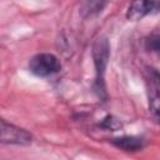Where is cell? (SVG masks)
Returning a JSON list of instances; mask_svg holds the SVG:
<instances>
[{"mask_svg":"<svg viewBox=\"0 0 160 160\" xmlns=\"http://www.w3.org/2000/svg\"><path fill=\"white\" fill-rule=\"evenodd\" d=\"M109 42L106 39H98L92 48V56H94V64L96 70V81H95V89L99 92H105V85H104V75L105 69L109 60Z\"/></svg>","mask_w":160,"mask_h":160,"instance_id":"cell-1","label":"cell"},{"mask_svg":"<svg viewBox=\"0 0 160 160\" xmlns=\"http://www.w3.org/2000/svg\"><path fill=\"white\" fill-rule=\"evenodd\" d=\"M29 69L36 76H50L61 69V64L55 55L42 52L31 58Z\"/></svg>","mask_w":160,"mask_h":160,"instance_id":"cell-2","label":"cell"},{"mask_svg":"<svg viewBox=\"0 0 160 160\" xmlns=\"http://www.w3.org/2000/svg\"><path fill=\"white\" fill-rule=\"evenodd\" d=\"M1 141L5 144H19L28 145L31 142V135L12 124H8L5 120H1Z\"/></svg>","mask_w":160,"mask_h":160,"instance_id":"cell-3","label":"cell"},{"mask_svg":"<svg viewBox=\"0 0 160 160\" xmlns=\"http://www.w3.org/2000/svg\"><path fill=\"white\" fill-rule=\"evenodd\" d=\"M158 11H160V0H134L128 8L126 16L130 20H140Z\"/></svg>","mask_w":160,"mask_h":160,"instance_id":"cell-4","label":"cell"},{"mask_svg":"<svg viewBox=\"0 0 160 160\" xmlns=\"http://www.w3.org/2000/svg\"><path fill=\"white\" fill-rule=\"evenodd\" d=\"M114 144L126 151H136L144 146L142 139L134 138V136H124V138L114 139Z\"/></svg>","mask_w":160,"mask_h":160,"instance_id":"cell-5","label":"cell"},{"mask_svg":"<svg viewBox=\"0 0 160 160\" xmlns=\"http://www.w3.org/2000/svg\"><path fill=\"white\" fill-rule=\"evenodd\" d=\"M109 0H84L82 2V12L86 16H92L99 14Z\"/></svg>","mask_w":160,"mask_h":160,"instance_id":"cell-6","label":"cell"},{"mask_svg":"<svg viewBox=\"0 0 160 160\" xmlns=\"http://www.w3.org/2000/svg\"><path fill=\"white\" fill-rule=\"evenodd\" d=\"M150 110L154 115V118L158 120V122L160 124V98L159 96H154L151 98L150 101Z\"/></svg>","mask_w":160,"mask_h":160,"instance_id":"cell-7","label":"cell"},{"mask_svg":"<svg viewBox=\"0 0 160 160\" xmlns=\"http://www.w3.org/2000/svg\"><path fill=\"white\" fill-rule=\"evenodd\" d=\"M146 46H148L150 50L155 51V52H160V35L150 38V39L146 41Z\"/></svg>","mask_w":160,"mask_h":160,"instance_id":"cell-8","label":"cell"}]
</instances>
